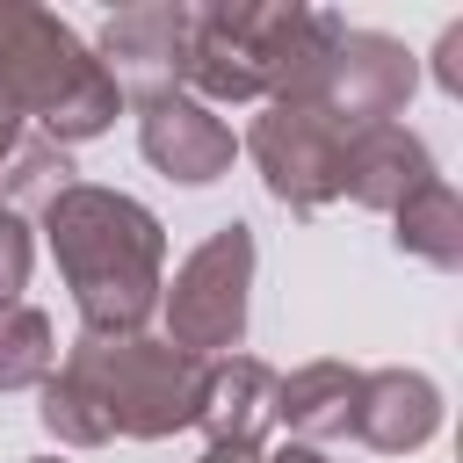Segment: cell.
Returning <instances> with one entry per match:
<instances>
[{"label":"cell","mask_w":463,"mask_h":463,"mask_svg":"<svg viewBox=\"0 0 463 463\" xmlns=\"http://www.w3.org/2000/svg\"><path fill=\"white\" fill-rule=\"evenodd\" d=\"M51 246L87 304L94 326H130L152 304V268H159V224L101 188H65L51 203Z\"/></svg>","instance_id":"cell-1"},{"label":"cell","mask_w":463,"mask_h":463,"mask_svg":"<svg viewBox=\"0 0 463 463\" xmlns=\"http://www.w3.org/2000/svg\"><path fill=\"white\" fill-rule=\"evenodd\" d=\"M311 29V14H260V7H210V14H188V72L210 87V94H253L268 87L275 72H289L297 58H318V51H297V36Z\"/></svg>","instance_id":"cell-2"},{"label":"cell","mask_w":463,"mask_h":463,"mask_svg":"<svg viewBox=\"0 0 463 463\" xmlns=\"http://www.w3.org/2000/svg\"><path fill=\"white\" fill-rule=\"evenodd\" d=\"M246 260H253V246H246V224H224L188 268H181V282H174V326H181V340L188 347H217V340H239V311H246Z\"/></svg>","instance_id":"cell-3"},{"label":"cell","mask_w":463,"mask_h":463,"mask_svg":"<svg viewBox=\"0 0 463 463\" xmlns=\"http://www.w3.org/2000/svg\"><path fill=\"white\" fill-rule=\"evenodd\" d=\"M94 405H109V412H101L109 427L159 434V427L188 420V405H195V376H188L181 354L130 340V347H116V369H109V383L94 391Z\"/></svg>","instance_id":"cell-4"},{"label":"cell","mask_w":463,"mask_h":463,"mask_svg":"<svg viewBox=\"0 0 463 463\" xmlns=\"http://www.w3.org/2000/svg\"><path fill=\"white\" fill-rule=\"evenodd\" d=\"M109 80H130V87H152L166 72H181L188 58V14L181 7H137V14H116L109 36Z\"/></svg>","instance_id":"cell-5"},{"label":"cell","mask_w":463,"mask_h":463,"mask_svg":"<svg viewBox=\"0 0 463 463\" xmlns=\"http://www.w3.org/2000/svg\"><path fill=\"white\" fill-rule=\"evenodd\" d=\"M145 152H152L166 174H181V181H210V174L232 159V130H224L217 116H203L195 101L152 94V109H145Z\"/></svg>","instance_id":"cell-6"},{"label":"cell","mask_w":463,"mask_h":463,"mask_svg":"<svg viewBox=\"0 0 463 463\" xmlns=\"http://www.w3.org/2000/svg\"><path fill=\"white\" fill-rule=\"evenodd\" d=\"M43 369V318L36 311H0V383H22Z\"/></svg>","instance_id":"cell-7"},{"label":"cell","mask_w":463,"mask_h":463,"mask_svg":"<svg viewBox=\"0 0 463 463\" xmlns=\"http://www.w3.org/2000/svg\"><path fill=\"white\" fill-rule=\"evenodd\" d=\"M22 260H29V246H22V224H14V217H0V297L22 282Z\"/></svg>","instance_id":"cell-8"},{"label":"cell","mask_w":463,"mask_h":463,"mask_svg":"<svg viewBox=\"0 0 463 463\" xmlns=\"http://www.w3.org/2000/svg\"><path fill=\"white\" fill-rule=\"evenodd\" d=\"M203 463H246V449H217V456H203Z\"/></svg>","instance_id":"cell-9"}]
</instances>
